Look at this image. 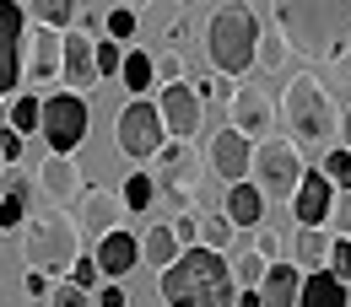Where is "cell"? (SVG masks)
I'll return each mask as SVG.
<instances>
[{
	"label": "cell",
	"instance_id": "obj_16",
	"mask_svg": "<svg viewBox=\"0 0 351 307\" xmlns=\"http://www.w3.org/2000/svg\"><path fill=\"white\" fill-rule=\"evenodd\" d=\"M227 103H232V124H227V130H238L243 140H249V135H265L270 119H276V108H270L265 92H254V87H238Z\"/></svg>",
	"mask_w": 351,
	"mask_h": 307
},
{
	"label": "cell",
	"instance_id": "obj_3",
	"mask_svg": "<svg viewBox=\"0 0 351 307\" xmlns=\"http://www.w3.org/2000/svg\"><path fill=\"white\" fill-rule=\"evenodd\" d=\"M254 44H260V16L249 5H238V0L217 5V16L206 22V54H211L217 76H227V81L243 76L254 65Z\"/></svg>",
	"mask_w": 351,
	"mask_h": 307
},
{
	"label": "cell",
	"instance_id": "obj_43",
	"mask_svg": "<svg viewBox=\"0 0 351 307\" xmlns=\"http://www.w3.org/2000/svg\"><path fill=\"white\" fill-rule=\"evenodd\" d=\"M232 81H227V76H206V81H200V87H195V97H232Z\"/></svg>",
	"mask_w": 351,
	"mask_h": 307
},
{
	"label": "cell",
	"instance_id": "obj_28",
	"mask_svg": "<svg viewBox=\"0 0 351 307\" xmlns=\"http://www.w3.org/2000/svg\"><path fill=\"white\" fill-rule=\"evenodd\" d=\"M33 11H38V27L49 33H71L76 22V0H33Z\"/></svg>",
	"mask_w": 351,
	"mask_h": 307
},
{
	"label": "cell",
	"instance_id": "obj_21",
	"mask_svg": "<svg viewBox=\"0 0 351 307\" xmlns=\"http://www.w3.org/2000/svg\"><path fill=\"white\" fill-rule=\"evenodd\" d=\"M227 221L232 226H260L265 221V200H260L254 183H232L227 189Z\"/></svg>",
	"mask_w": 351,
	"mask_h": 307
},
{
	"label": "cell",
	"instance_id": "obj_22",
	"mask_svg": "<svg viewBox=\"0 0 351 307\" xmlns=\"http://www.w3.org/2000/svg\"><path fill=\"white\" fill-rule=\"evenodd\" d=\"M54 76H60V33L38 27V33H33V81L44 87Z\"/></svg>",
	"mask_w": 351,
	"mask_h": 307
},
{
	"label": "cell",
	"instance_id": "obj_40",
	"mask_svg": "<svg viewBox=\"0 0 351 307\" xmlns=\"http://www.w3.org/2000/svg\"><path fill=\"white\" fill-rule=\"evenodd\" d=\"M49 307H87V291L65 280V286H54V291H49Z\"/></svg>",
	"mask_w": 351,
	"mask_h": 307
},
{
	"label": "cell",
	"instance_id": "obj_34",
	"mask_svg": "<svg viewBox=\"0 0 351 307\" xmlns=\"http://www.w3.org/2000/svg\"><path fill=\"white\" fill-rule=\"evenodd\" d=\"M319 173L330 178V189H341V194H351V151H346V146H341V151H330Z\"/></svg>",
	"mask_w": 351,
	"mask_h": 307
},
{
	"label": "cell",
	"instance_id": "obj_42",
	"mask_svg": "<svg viewBox=\"0 0 351 307\" xmlns=\"http://www.w3.org/2000/svg\"><path fill=\"white\" fill-rule=\"evenodd\" d=\"M0 162H5V168L22 162V135H16V130H0Z\"/></svg>",
	"mask_w": 351,
	"mask_h": 307
},
{
	"label": "cell",
	"instance_id": "obj_39",
	"mask_svg": "<svg viewBox=\"0 0 351 307\" xmlns=\"http://www.w3.org/2000/svg\"><path fill=\"white\" fill-rule=\"evenodd\" d=\"M254 232H260V237H254V254H260L265 264H281V237H276L270 226H254Z\"/></svg>",
	"mask_w": 351,
	"mask_h": 307
},
{
	"label": "cell",
	"instance_id": "obj_35",
	"mask_svg": "<svg viewBox=\"0 0 351 307\" xmlns=\"http://www.w3.org/2000/svg\"><path fill=\"white\" fill-rule=\"evenodd\" d=\"M103 33H108L114 44H135V11H125V5H114V11L103 16Z\"/></svg>",
	"mask_w": 351,
	"mask_h": 307
},
{
	"label": "cell",
	"instance_id": "obj_29",
	"mask_svg": "<svg viewBox=\"0 0 351 307\" xmlns=\"http://www.w3.org/2000/svg\"><path fill=\"white\" fill-rule=\"evenodd\" d=\"M152 200H157V178H152V173H130V178H125V194H119L125 211H146Z\"/></svg>",
	"mask_w": 351,
	"mask_h": 307
},
{
	"label": "cell",
	"instance_id": "obj_48",
	"mask_svg": "<svg viewBox=\"0 0 351 307\" xmlns=\"http://www.w3.org/2000/svg\"><path fill=\"white\" fill-rule=\"evenodd\" d=\"M232 307H260V291H238V297H232Z\"/></svg>",
	"mask_w": 351,
	"mask_h": 307
},
{
	"label": "cell",
	"instance_id": "obj_11",
	"mask_svg": "<svg viewBox=\"0 0 351 307\" xmlns=\"http://www.w3.org/2000/svg\"><path fill=\"white\" fill-rule=\"evenodd\" d=\"M60 76H65V87H71V92L97 87V65H92V38L82 33V27L60 33Z\"/></svg>",
	"mask_w": 351,
	"mask_h": 307
},
{
	"label": "cell",
	"instance_id": "obj_52",
	"mask_svg": "<svg viewBox=\"0 0 351 307\" xmlns=\"http://www.w3.org/2000/svg\"><path fill=\"white\" fill-rule=\"evenodd\" d=\"M184 5H189V0H184Z\"/></svg>",
	"mask_w": 351,
	"mask_h": 307
},
{
	"label": "cell",
	"instance_id": "obj_7",
	"mask_svg": "<svg viewBox=\"0 0 351 307\" xmlns=\"http://www.w3.org/2000/svg\"><path fill=\"white\" fill-rule=\"evenodd\" d=\"M249 173L260 178L254 189H260V200H292V189H298V178H303V162H298V151L287 146V140H260V151H249Z\"/></svg>",
	"mask_w": 351,
	"mask_h": 307
},
{
	"label": "cell",
	"instance_id": "obj_30",
	"mask_svg": "<svg viewBox=\"0 0 351 307\" xmlns=\"http://www.w3.org/2000/svg\"><path fill=\"white\" fill-rule=\"evenodd\" d=\"M38 114H44V97L22 92V97L11 103V130H16V135H33V130H38Z\"/></svg>",
	"mask_w": 351,
	"mask_h": 307
},
{
	"label": "cell",
	"instance_id": "obj_37",
	"mask_svg": "<svg viewBox=\"0 0 351 307\" xmlns=\"http://www.w3.org/2000/svg\"><path fill=\"white\" fill-rule=\"evenodd\" d=\"M22 221H27V200H22V194H0V237L16 232Z\"/></svg>",
	"mask_w": 351,
	"mask_h": 307
},
{
	"label": "cell",
	"instance_id": "obj_33",
	"mask_svg": "<svg viewBox=\"0 0 351 307\" xmlns=\"http://www.w3.org/2000/svg\"><path fill=\"white\" fill-rule=\"evenodd\" d=\"M92 65H97V81H103V76H119V65H125V44L97 38V44H92Z\"/></svg>",
	"mask_w": 351,
	"mask_h": 307
},
{
	"label": "cell",
	"instance_id": "obj_19",
	"mask_svg": "<svg viewBox=\"0 0 351 307\" xmlns=\"http://www.w3.org/2000/svg\"><path fill=\"white\" fill-rule=\"evenodd\" d=\"M157 162H162V173H157V183H162V189H189V183H195V151H189V140H173V146H168V140H162V146H157Z\"/></svg>",
	"mask_w": 351,
	"mask_h": 307
},
{
	"label": "cell",
	"instance_id": "obj_49",
	"mask_svg": "<svg viewBox=\"0 0 351 307\" xmlns=\"http://www.w3.org/2000/svg\"><path fill=\"white\" fill-rule=\"evenodd\" d=\"M146 5H152V0H125V11H135V16H141Z\"/></svg>",
	"mask_w": 351,
	"mask_h": 307
},
{
	"label": "cell",
	"instance_id": "obj_44",
	"mask_svg": "<svg viewBox=\"0 0 351 307\" xmlns=\"http://www.w3.org/2000/svg\"><path fill=\"white\" fill-rule=\"evenodd\" d=\"M152 76H162V81L173 87V81H184V59H178V54H168L162 65H152Z\"/></svg>",
	"mask_w": 351,
	"mask_h": 307
},
{
	"label": "cell",
	"instance_id": "obj_1",
	"mask_svg": "<svg viewBox=\"0 0 351 307\" xmlns=\"http://www.w3.org/2000/svg\"><path fill=\"white\" fill-rule=\"evenodd\" d=\"M276 33L308 59H341L351 49V0H270Z\"/></svg>",
	"mask_w": 351,
	"mask_h": 307
},
{
	"label": "cell",
	"instance_id": "obj_20",
	"mask_svg": "<svg viewBox=\"0 0 351 307\" xmlns=\"http://www.w3.org/2000/svg\"><path fill=\"white\" fill-rule=\"evenodd\" d=\"M298 307H346V286L330 280L324 269H308L298 280Z\"/></svg>",
	"mask_w": 351,
	"mask_h": 307
},
{
	"label": "cell",
	"instance_id": "obj_27",
	"mask_svg": "<svg viewBox=\"0 0 351 307\" xmlns=\"http://www.w3.org/2000/svg\"><path fill=\"white\" fill-rule=\"evenodd\" d=\"M227 269H232V286H238V291H260V280H265V269H270V264H265L260 254L249 248V254L227 259Z\"/></svg>",
	"mask_w": 351,
	"mask_h": 307
},
{
	"label": "cell",
	"instance_id": "obj_38",
	"mask_svg": "<svg viewBox=\"0 0 351 307\" xmlns=\"http://www.w3.org/2000/svg\"><path fill=\"white\" fill-rule=\"evenodd\" d=\"M0 194H22V200L33 205V200H38V183L22 173V168H5V178H0Z\"/></svg>",
	"mask_w": 351,
	"mask_h": 307
},
{
	"label": "cell",
	"instance_id": "obj_46",
	"mask_svg": "<svg viewBox=\"0 0 351 307\" xmlns=\"http://www.w3.org/2000/svg\"><path fill=\"white\" fill-rule=\"evenodd\" d=\"M22 291H27V297H44V291H49V275L27 269V275H22Z\"/></svg>",
	"mask_w": 351,
	"mask_h": 307
},
{
	"label": "cell",
	"instance_id": "obj_17",
	"mask_svg": "<svg viewBox=\"0 0 351 307\" xmlns=\"http://www.w3.org/2000/svg\"><path fill=\"white\" fill-rule=\"evenodd\" d=\"M82 221H87L92 237H108V232H119V221H125V205H119V194L87 189V194H82ZM82 221H76V226H82Z\"/></svg>",
	"mask_w": 351,
	"mask_h": 307
},
{
	"label": "cell",
	"instance_id": "obj_5",
	"mask_svg": "<svg viewBox=\"0 0 351 307\" xmlns=\"http://www.w3.org/2000/svg\"><path fill=\"white\" fill-rule=\"evenodd\" d=\"M22 259L38 275H71V264L82 259V226L65 211H44L38 221H27L22 237Z\"/></svg>",
	"mask_w": 351,
	"mask_h": 307
},
{
	"label": "cell",
	"instance_id": "obj_8",
	"mask_svg": "<svg viewBox=\"0 0 351 307\" xmlns=\"http://www.w3.org/2000/svg\"><path fill=\"white\" fill-rule=\"evenodd\" d=\"M114 135H119V151H125L130 162H146V157H157V146L168 140L162 119H157V103H146V97H130V103L119 108V119H114Z\"/></svg>",
	"mask_w": 351,
	"mask_h": 307
},
{
	"label": "cell",
	"instance_id": "obj_14",
	"mask_svg": "<svg viewBox=\"0 0 351 307\" xmlns=\"http://www.w3.org/2000/svg\"><path fill=\"white\" fill-rule=\"evenodd\" d=\"M92 264H97V275H108V280H125L135 264H141V243H135L130 232L119 226V232L97 237V254H92Z\"/></svg>",
	"mask_w": 351,
	"mask_h": 307
},
{
	"label": "cell",
	"instance_id": "obj_36",
	"mask_svg": "<svg viewBox=\"0 0 351 307\" xmlns=\"http://www.w3.org/2000/svg\"><path fill=\"white\" fill-rule=\"evenodd\" d=\"M168 232H173L178 254H184V248H200V216H195V211H178V216H173V226H168Z\"/></svg>",
	"mask_w": 351,
	"mask_h": 307
},
{
	"label": "cell",
	"instance_id": "obj_47",
	"mask_svg": "<svg viewBox=\"0 0 351 307\" xmlns=\"http://www.w3.org/2000/svg\"><path fill=\"white\" fill-rule=\"evenodd\" d=\"M335 211V221H341V232L351 237V194H341V205H330Z\"/></svg>",
	"mask_w": 351,
	"mask_h": 307
},
{
	"label": "cell",
	"instance_id": "obj_13",
	"mask_svg": "<svg viewBox=\"0 0 351 307\" xmlns=\"http://www.w3.org/2000/svg\"><path fill=\"white\" fill-rule=\"evenodd\" d=\"M33 183H38V194L54 200V205L82 200V173H76V162H71V157H44V162H38V173H33Z\"/></svg>",
	"mask_w": 351,
	"mask_h": 307
},
{
	"label": "cell",
	"instance_id": "obj_4",
	"mask_svg": "<svg viewBox=\"0 0 351 307\" xmlns=\"http://www.w3.org/2000/svg\"><path fill=\"white\" fill-rule=\"evenodd\" d=\"M281 114H287V124H292V135H298L303 146H330L335 130H341V114H335V103H330V87H324L319 76H308V70L287 81Z\"/></svg>",
	"mask_w": 351,
	"mask_h": 307
},
{
	"label": "cell",
	"instance_id": "obj_50",
	"mask_svg": "<svg viewBox=\"0 0 351 307\" xmlns=\"http://www.w3.org/2000/svg\"><path fill=\"white\" fill-rule=\"evenodd\" d=\"M341 130H346V151H351V108H346V124H341Z\"/></svg>",
	"mask_w": 351,
	"mask_h": 307
},
{
	"label": "cell",
	"instance_id": "obj_31",
	"mask_svg": "<svg viewBox=\"0 0 351 307\" xmlns=\"http://www.w3.org/2000/svg\"><path fill=\"white\" fill-rule=\"evenodd\" d=\"M324 275L351 286V237H330V254H324Z\"/></svg>",
	"mask_w": 351,
	"mask_h": 307
},
{
	"label": "cell",
	"instance_id": "obj_9",
	"mask_svg": "<svg viewBox=\"0 0 351 307\" xmlns=\"http://www.w3.org/2000/svg\"><path fill=\"white\" fill-rule=\"evenodd\" d=\"M157 119H162V130L173 135V140H189V135H200L206 124V108H200V97L189 81H173V87H162L157 97Z\"/></svg>",
	"mask_w": 351,
	"mask_h": 307
},
{
	"label": "cell",
	"instance_id": "obj_12",
	"mask_svg": "<svg viewBox=\"0 0 351 307\" xmlns=\"http://www.w3.org/2000/svg\"><path fill=\"white\" fill-rule=\"evenodd\" d=\"M330 205H335V189H330V178H324V173H308V168H303L298 189H292L298 226H324V221H330Z\"/></svg>",
	"mask_w": 351,
	"mask_h": 307
},
{
	"label": "cell",
	"instance_id": "obj_25",
	"mask_svg": "<svg viewBox=\"0 0 351 307\" xmlns=\"http://www.w3.org/2000/svg\"><path fill=\"white\" fill-rule=\"evenodd\" d=\"M119 81H125V92H152V54L146 49H125V65H119Z\"/></svg>",
	"mask_w": 351,
	"mask_h": 307
},
{
	"label": "cell",
	"instance_id": "obj_51",
	"mask_svg": "<svg viewBox=\"0 0 351 307\" xmlns=\"http://www.w3.org/2000/svg\"><path fill=\"white\" fill-rule=\"evenodd\" d=\"M238 5H249V11H254V0H238Z\"/></svg>",
	"mask_w": 351,
	"mask_h": 307
},
{
	"label": "cell",
	"instance_id": "obj_26",
	"mask_svg": "<svg viewBox=\"0 0 351 307\" xmlns=\"http://www.w3.org/2000/svg\"><path fill=\"white\" fill-rule=\"evenodd\" d=\"M254 59H260V70H287L292 49H287V38H281L276 27H260V44H254Z\"/></svg>",
	"mask_w": 351,
	"mask_h": 307
},
{
	"label": "cell",
	"instance_id": "obj_15",
	"mask_svg": "<svg viewBox=\"0 0 351 307\" xmlns=\"http://www.w3.org/2000/svg\"><path fill=\"white\" fill-rule=\"evenodd\" d=\"M249 140L238 130H217L211 135V168H217V178H227V183H243L249 178Z\"/></svg>",
	"mask_w": 351,
	"mask_h": 307
},
{
	"label": "cell",
	"instance_id": "obj_45",
	"mask_svg": "<svg viewBox=\"0 0 351 307\" xmlns=\"http://www.w3.org/2000/svg\"><path fill=\"white\" fill-rule=\"evenodd\" d=\"M97 307H125V286H119V280H108V286L97 291Z\"/></svg>",
	"mask_w": 351,
	"mask_h": 307
},
{
	"label": "cell",
	"instance_id": "obj_6",
	"mask_svg": "<svg viewBox=\"0 0 351 307\" xmlns=\"http://www.w3.org/2000/svg\"><path fill=\"white\" fill-rule=\"evenodd\" d=\"M87 103L76 97V92H54V97H44V114H38V130H44L49 140V157H71L82 140H87Z\"/></svg>",
	"mask_w": 351,
	"mask_h": 307
},
{
	"label": "cell",
	"instance_id": "obj_41",
	"mask_svg": "<svg viewBox=\"0 0 351 307\" xmlns=\"http://www.w3.org/2000/svg\"><path fill=\"white\" fill-rule=\"evenodd\" d=\"M97 280H103V275H97V264H92V259H76V264H71V286H82V291H92Z\"/></svg>",
	"mask_w": 351,
	"mask_h": 307
},
{
	"label": "cell",
	"instance_id": "obj_24",
	"mask_svg": "<svg viewBox=\"0 0 351 307\" xmlns=\"http://www.w3.org/2000/svg\"><path fill=\"white\" fill-rule=\"evenodd\" d=\"M141 259L152 264V269H168V264L178 259V243H173V232H168V221H157V226L141 237Z\"/></svg>",
	"mask_w": 351,
	"mask_h": 307
},
{
	"label": "cell",
	"instance_id": "obj_10",
	"mask_svg": "<svg viewBox=\"0 0 351 307\" xmlns=\"http://www.w3.org/2000/svg\"><path fill=\"white\" fill-rule=\"evenodd\" d=\"M22 81V5L0 0V97H11Z\"/></svg>",
	"mask_w": 351,
	"mask_h": 307
},
{
	"label": "cell",
	"instance_id": "obj_23",
	"mask_svg": "<svg viewBox=\"0 0 351 307\" xmlns=\"http://www.w3.org/2000/svg\"><path fill=\"white\" fill-rule=\"evenodd\" d=\"M292 254L303 269H324V254H330V232L324 226H298V237H292Z\"/></svg>",
	"mask_w": 351,
	"mask_h": 307
},
{
	"label": "cell",
	"instance_id": "obj_32",
	"mask_svg": "<svg viewBox=\"0 0 351 307\" xmlns=\"http://www.w3.org/2000/svg\"><path fill=\"white\" fill-rule=\"evenodd\" d=\"M232 232H238V226H232L227 216H206V221H200V248H211V254H227Z\"/></svg>",
	"mask_w": 351,
	"mask_h": 307
},
{
	"label": "cell",
	"instance_id": "obj_2",
	"mask_svg": "<svg viewBox=\"0 0 351 307\" xmlns=\"http://www.w3.org/2000/svg\"><path fill=\"white\" fill-rule=\"evenodd\" d=\"M157 291H162V307H232L238 297L227 254H211V248H184L168 269H157Z\"/></svg>",
	"mask_w": 351,
	"mask_h": 307
},
{
	"label": "cell",
	"instance_id": "obj_18",
	"mask_svg": "<svg viewBox=\"0 0 351 307\" xmlns=\"http://www.w3.org/2000/svg\"><path fill=\"white\" fill-rule=\"evenodd\" d=\"M298 280H303L298 264H270L260 280V307H298Z\"/></svg>",
	"mask_w": 351,
	"mask_h": 307
}]
</instances>
